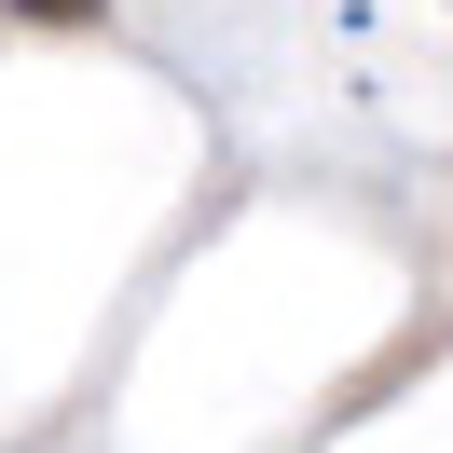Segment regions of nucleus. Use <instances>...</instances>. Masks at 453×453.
I'll return each mask as SVG.
<instances>
[{
    "instance_id": "nucleus-1",
    "label": "nucleus",
    "mask_w": 453,
    "mask_h": 453,
    "mask_svg": "<svg viewBox=\"0 0 453 453\" xmlns=\"http://www.w3.org/2000/svg\"><path fill=\"white\" fill-rule=\"evenodd\" d=\"M28 28H83V14H111V0H14Z\"/></svg>"
}]
</instances>
